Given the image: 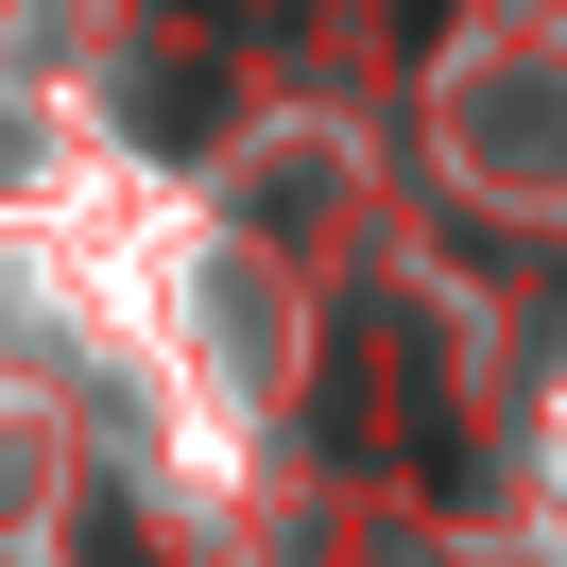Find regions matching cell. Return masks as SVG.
Instances as JSON below:
<instances>
[{"label": "cell", "instance_id": "6da1fadb", "mask_svg": "<svg viewBox=\"0 0 567 567\" xmlns=\"http://www.w3.org/2000/svg\"><path fill=\"white\" fill-rule=\"evenodd\" d=\"M86 567H138V533H121V516H104V533H86Z\"/></svg>", "mask_w": 567, "mask_h": 567}]
</instances>
